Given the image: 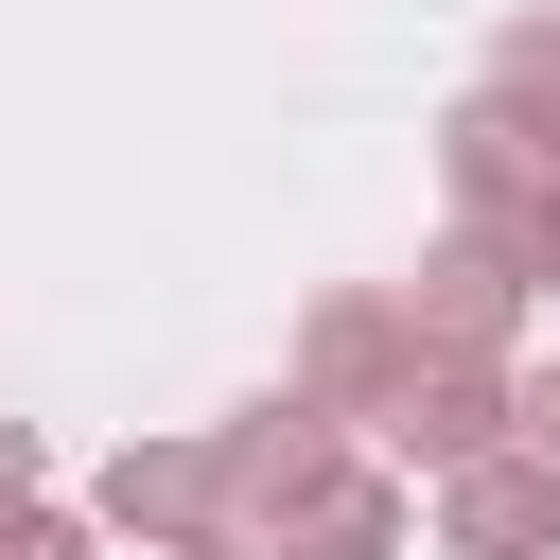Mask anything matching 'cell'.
I'll use <instances>...</instances> for the list:
<instances>
[{
	"label": "cell",
	"instance_id": "1",
	"mask_svg": "<svg viewBox=\"0 0 560 560\" xmlns=\"http://www.w3.org/2000/svg\"><path fill=\"white\" fill-rule=\"evenodd\" d=\"M402 298V350L420 368H508V332H525V280H508V245H420V280H385Z\"/></svg>",
	"mask_w": 560,
	"mask_h": 560
},
{
	"label": "cell",
	"instance_id": "2",
	"mask_svg": "<svg viewBox=\"0 0 560 560\" xmlns=\"http://www.w3.org/2000/svg\"><path fill=\"white\" fill-rule=\"evenodd\" d=\"M368 455H385V472H420V490H455V472L525 455V420H508V368H420V385L368 420Z\"/></svg>",
	"mask_w": 560,
	"mask_h": 560
},
{
	"label": "cell",
	"instance_id": "3",
	"mask_svg": "<svg viewBox=\"0 0 560 560\" xmlns=\"http://www.w3.org/2000/svg\"><path fill=\"white\" fill-rule=\"evenodd\" d=\"M298 385H315V402L368 438V420L420 385V350H402V298H385V280H332V298L298 315Z\"/></svg>",
	"mask_w": 560,
	"mask_h": 560
},
{
	"label": "cell",
	"instance_id": "4",
	"mask_svg": "<svg viewBox=\"0 0 560 560\" xmlns=\"http://www.w3.org/2000/svg\"><path fill=\"white\" fill-rule=\"evenodd\" d=\"M210 455H228V525L262 542V525H280V508H298L315 472H350V420H332L315 385H280V402H245V420H228Z\"/></svg>",
	"mask_w": 560,
	"mask_h": 560
},
{
	"label": "cell",
	"instance_id": "5",
	"mask_svg": "<svg viewBox=\"0 0 560 560\" xmlns=\"http://www.w3.org/2000/svg\"><path fill=\"white\" fill-rule=\"evenodd\" d=\"M88 525H122V542H210V525H228V455H210V438H122L105 490H88Z\"/></svg>",
	"mask_w": 560,
	"mask_h": 560
},
{
	"label": "cell",
	"instance_id": "6",
	"mask_svg": "<svg viewBox=\"0 0 560 560\" xmlns=\"http://www.w3.org/2000/svg\"><path fill=\"white\" fill-rule=\"evenodd\" d=\"M420 542V490L385 472V455H350V472H315L280 525H262V560H402Z\"/></svg>",
	"mask_w": 560,
	"mask_h": 560
},
{
	"label": "cell",
	"instance_id": "7",
	"mask_svg": "<svg viewBox=\"0 0 560 560\" xmlns=\"http://www.w3.org/2000/svg\"><path fill=\"white\" fill-rule=\"evenodd\" d=\"M438 192H455V228H508V210H542V192H560V140H525V122L472 88V105L438 122Z\"/></svg>",
	"mask_w": 560,
	"mask_h": 560
},
{
	"label": "cell",
	"instance_id": "8",
	"mask_svg": "<svg viewBox=\"0 0 560 560\" xmlns=\"http://www.w3.org/2000/svg\"><path fill=\"white\" fill-rule=\"evenodd\" d=\"M438 560H560V472L542 455H490L438 490Z\"/></svg>",
	"mask_w": 560,
	"mask_h": 560
},
{
	"label": "cell",
	"instance_id": "9",
	"mask_svg": "<svg viewBox=\"0 0 560 560\" xmlns=\"http://www.w3.org/2000/svg\"><path fill=\"white\" fill-rule=\"evenodd\" d=\"M490 105H508L525 140H560V18H508V35H490Z\"/></svg>",
	"mask_w": 560,
	"mask_h": 560
},
{
	"label": "cell",
	"instance_id": "10",
	"mask_svg": "<svg viewBox=\"0 0 560 560\" xmlns=\"http://www.w3.org/2000/svg\"><path fill=\"white\" fill-rule=\"evenodd\" d=\"M0 560H105L88 508H0Z\"/></svg>",
	"mask_w": 560,
	"mask_h": 560
},
{
	"label": "cell",
	"instance_id": "11",
	"mask_svg": "<svg viewBox=\"0 0 560 560\" xmlns=\"http://www.w3.org/2000/svg\"><path fill=\"white\" fill-rule=\"evenodd\" d=\"M472 245H508V280H525V298H560V192H542V210H508V228H472Z\"/></svg>",
	"mask_w": 560,
	"mask_h": 560
},
{
	"label": "cell",
	"instance_id": "12",
	"mask_svg": "<svg viewBox=\"0 0 560 560\" xmlns=\"http://www.w3.org/2000/svg\"><path fill=\"white\" fill-rule=\"evenodd\" d=\"M508 420H525V455L560 472V368H508Z\"/></svg>",
	"mask_w": 560,
	"mask_h": 560
},
{
	"label": "cell",
	"instance_id": "13",
	"mask_svg": "<svg viewBox=\"0 0 560 560\" xmlns=\"http://www.w3.org/2000/svg\"><path fill=\"white\" fill-rule=\"evenodd\" d=\"M0 508H35V420H0Z\"/></svg>",
	"mask_w": 560,
	"mask_h": 560
},
{
	"label": "cell",
	"instance_id": "14",
	"mask_svg": "<svg viewBox=\"0 0 560 560\" xmlns=\"http://www.w3.org/2000/svg\"><path fill=\"white\" fill-rule=\"evenodd\" d=\"M175 560H262V542H245V525H210V542H175Z\"/></svg>",
	"mask_w": 560,
	"mask_h": 560
}]
</instances>
